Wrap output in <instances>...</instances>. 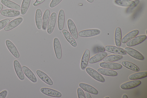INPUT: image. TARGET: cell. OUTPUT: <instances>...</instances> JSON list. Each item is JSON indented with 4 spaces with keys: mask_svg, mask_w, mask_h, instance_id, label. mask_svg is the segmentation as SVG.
<instances>
[{
    "mask_svg": "<svg viewBox=\"0 0 147 98\" xmlns=\"http://www.w3.org/2000/svg\"><path fill=\"white\" fill-rule=\"evenodd\" d=\"M7 91L4 90L0 93V98H5L7 94Z\"/></svg>",
    "mask_w": 147,
    "mask_h": 98,
    "instance_id": "obj_38",
    "label": "cell"
},
{
    "mask_svg": "<svg viewBox=\"0 0 147 98\" xmlns=\"http://www.w3.org/2000/svg\"><path fill=\"white\" fill-rule=\"evenodd\" d=\"M115 3L117 4L125 7H133L136 5L134 1L130 0H115Z\"/></svg>",
    "mask_w": 147,
    "mask_h": 98,
    "instance_id": "obj_29",
    "label": "cell"
},
{
    "mask_svg": "<svg viewBox=\"0 0 147 98\" xmlns=\"http://www.w3.org/2000/svg\"><path fill=\"white\" fill-rule=\"evenodd\" d=\"M137 30H132L126 34L121 39V42L125 43L136 37L138 34Z\"/></svg>",
    "mask_w": 147,
    "mask_h": 98,
    "instance_id": "obj_23",
    "label": "cell"
},
{
    "mask_svg": "<svg viewBox=\"0 0 147 98\" xmlns=\"http://www.w3.org/2000/svg\"><path fill=\"white\" fill-rule=\"evenodd\" d=\"M122 39L121 31L120 28L117 27L115 30V43L117 47H119L121 45Z\"/></svg>",
    "mask_w": 147,
    "mask_h": 98,
    "instance_id": "obj_25",
    "label": "cell"
},
{
    "mask_svg": "<svg viewBox=\"0 0 147 98\" xmlns=\"http://www.w3.org/2000/svg\"><path fill=\"white\" fill-rule=\"evenodd\" d=\"M65 14L63 10L61 9L59 11L58 16V27L59 30H63L64 24Z\"/></svg>",
    "mask_w": 147,
    "mask_h": 98,
    "instance_id": "obj_26",
    "label": "cell"
},
{
    "mask_svg": "<svg viewBox=\"0 0 147 98\" xmlns=\"http://www.w3.org/2000/svg\"><path fill=\"white\" fill-rule=\"evenodd\" d=\"M140 80H134L129 81L122 84L120 86L121 88L123 89H129L136 87L141 84Z\"/></svg>",
    "mask_w": 147,
    "mask_h": 98,
    "instance_id": "obj_11",
    "label": "cell"
},
{
    "mask_svg": "<svg viewBox=\"0 0 147 98\" xmlns=\"http://www.w3.org/2000/svg\"><path fill=\"white\" fill-rule=\"evenodd\" d=\"M122 64L125 67L133 71L138 72L139 68L135 64L129 61H124L121 62Z\"/></svg>",
    "mask_w": 147,
    "mask_h": 98,
    "instance_id": "obj_32",
    "label": "cell"
},
{
    "mask_svg": "<svg viewBox=\"0 0 147 98\" xmlns=\"http://www.w3.org/2000/svg\"><path fill=\"white\" fill-rule=\"evenodd\" d=\"M40 91L44 94L51 97L59 98L61 96V94L60 92L49 88H42L41 89Z\"/></svg>",
    "mask_w": 147,
    "mask_h": 98,
    "instance_id": "obj_7",
    "label": "cell"
},
{
    "mask_svg": "<svg viewBox=\"0 0 147 98\" xmlns=\"http://www.w3.org/2000/svg\"><path fill=\"white\" fill-rule=\"evenodd\" d=\"M100 32V31L98 29H88L80 32L78 33V35L82 37H89L98 35Z\"/></svg>",
    "mask_w": 147,
    "mask_h": 98,
    "instance_id": "obj_2",
    "label": "cell"
},
{
    "mask_svg": "<svg viewBox=\"0 0 147 98\" xmlns=\"http://www.w3.org/2000/svg\"><path fill=\"white\" fill-rule=\"evenodd\" d=\"M97 71L101 74L107 76H114L117 75V73L116 72L108 69L99 68L98 69Z\"/></svg>",
    "mask_w": 147,
    "mask_h": 98,
    "instance_id": "obj_28",
    "label": "cell"
},
{
    "mask_svg": "<svg viewBox=\"0 0 147 98\" xmlns=\"http://www.w3.org/2000/svg\"><path fill=\"white\" fill-rule=\"evenodd\" d=\"M128 97L126 94H124L123 95L122 98H127Z\"/></svg>",
    "mask_w": 147,
    "mask_h": 98,
    "instance_id": "obj_42",
    "label": "cell"
},
{
    "mask_svg": "<svg viewBox=\"0 0 147 98\" xmlns=\"http://www.w3.org/2000/svg\"><path fill=\"white\" fill-rule=\"evenodd\" d=\"M123 58V56L118 54H113L106 56L103 59L104 62H114L120 60Z\"/></svg>",
    "mask_w": 147,
    "mask_h": 98,
    "instance_id": "obj_30",
    "label": "cell"
},
{
    "mask_svg": "<svg viewBox=\"0 0 147 98\" xmlns=\"http://www.w3.org/2000/svg\"><path fill=\"white\" fill-rule=\"evenodd\" d=\"M62 0H52L51 1L50 7L51 8H53L59 4Z\"/></svg>",
    "mask_w": 147,
    "mask_h": 98,
    "instance_id": "obj_37",
    "label": "cell"
},
{
    "mask_svg": "<svg viewBox=\"0 0 147 98\" xmlns=\"http://www.w3.org/2000/svg\"><path fill=\"white\" fill-rule=\"evenodd\" d=\"M147 76V72L143 71L133 74L129 77L131 80H136L143 78Z\"/></svg>",
    "mask_w": 147,
    "mask_h": 98,
    "instance_id": "obj_31",
    "label": "cell"
},
{
    "mask_svg": "<svg viewBox=\"0 0 147 98\" xmlns=\"http://www.w3.org/2000/svg\"><path fill=\"white\" fill-rule=\"evenodd\" d=\"M36 73L39 78L45 83L49 85L53 84V82L51 79L42 71L37 70L36 71Z\"/></svg>",
    "mask_w": 147,
    "mask_h": 98,
    "instance_id": "obj_18",
    "label": "cell"
},
{
    "mask_svg": "<svg viewBox=\"0 0 147 98\" xmlns=\"http://www.w3.org/2000/svg\"><path fill=\"white\" fill-rule=\"evenodd\" d=\"M79 87L84 91L94 95H97L98 91L93 87L84 83H80L79 84Z\"/></svg>",
    "mask_w": 147,
    "mask_h": 98,
    "instance_id": "obj_20",
    "label": "cell"
},
{
    "mask_svg": "<svg viewBox=\"0 0 147 98\" xmlns=\"http://www.w3.org/2000/svg\"><path fill=\"white\" fill-rule=\"evenodd\" d=\"M100 66L105 68L111 70H118L122 68V65L119 63L112 62H104L100 63Z\"/></svg>",
    "mask_w": 147,
    "mask_h": 98,
    "instance_id": "obj_5",
    "label": "cell"
},
{
    "mask_svg": "<svg viewBox=\"0 0 147 98\" xmlns=\"http://www.w3.org/2000/svg\"><path fill=\"white\" fill-rule=\"evenodd\" d=\"M10 20L9 19H6L0 21V30L5 27L9 22Z\"/></svg>",
    "mask_w": 147,
    "mask_h": 98,
    "instance_id": "obj_34",
    "label": "cell"
},
{
    "mask_svg": "<svg viewBox=\"0 0 147 98\" xmlns=\"http://www.w3.org/2000/svg\"><path fill=\"white\" fill-rule=\"evenodd\" d=\"M56 14L53 12L51 15L47 27V32L49 34H51L53 32L56 20Z\"/></svg>",
    "mask_w": 147,
    "mask_h": 98,
    "instance_id": "obj_8",
    "label": "cell"
},
{
    "mask_svg": "<svg viewBox=\"0 0 147 98\" xmlns=\"http://www.w3.org/2000/svg\"><path fill=\"white\" fill-rule=\"evenodd\" d=\"M124 50L127 53L133 57L140 60H143V56L137 51L129 47L125 48Z\"/></svg>",
    "mask_w": 147,
    "mask_h": 98,
    "instance_id": "obj_4",
    "label": "cell"
},
{
    "mask_svg": "<svg viewBox=\"0 0 147 98\" xmlns=\"http://www.w3.org/2000/svg\"><path fill=\"white\" fill-rule=\"evenodd\" d=\"M53 46L57 58L60 59L62 57V51L61 46L58 39L57 38H54L53 41Z\"/></svg>",
    "mask_w": 147,
    "mask_h": 98,
    "instance_id": "obj_10",
    "label": "cell"
},
{
    "mask_svg": "<svg viewBox=\"0 0 147 98\" xmlns=\"http://www.w3.org/2000/svg\"><path fill=\"white\" fill-rule=\"evenodd\" d=\"M5 43L9 51L16 58H18L20 57V54L16 47L14 44L9 40H7Z\"/></svg>",
    "mask_w": 147,
    "mask_h": 98,
    "instance_id": "obj_13",
    "label": "cell"
},
{
    "mask_svg": "<svg viewBox=\"0 0 147 98\" xmlns=\"http://www.w3.org/2000/svg\"><path fill=\"white\" fill-rule=\"evenodd\" d=\"M13 66L15 72L18 78L21 80L24 79V76L21 66L19 62L17 60L13 62Z\"/></svg>",
    "mask_w": 147,
    "mask_h": 98,
    "instance_id": "obj_9",
    "label": "cell"
},
{
    "mask_svg": "<svg viewBox=\"0 0 147 98\" xmlns=\"http://www.w3.org/2000/svg\"><path fill=\"white\" fill-rule=\"evenodd\" d=\"M105 50L112 53L119 55H125L127 53L124 49L118 47L107 45L105 47Z\"/></svg>",
    "mask_w": 147,
    "mask_h": 98,
    "instance_id": "obj_6",
    "label": "cell"
},
{
    "mask_svg": "<svg viewBox=\"0 0 147 98\" xmlns=\"http://www.w3.org/2000/svg\"><path fill=\"white\" fill-rule=\"evenodd\" d=\"M94 49V52L95 53L104 52L105 50L104 47L100 46L96 47Z\"/></svg>",
    "mask_w": 147,
    "mask_h": 98,
    "instance_id": "obj_36",
    "label": "cell"
},
{
    "mask_svg": "<svg viewBox=\"0 0 147 98\" xmlns=\"http://www.w3.org/2000/svg\"><path fill=\"white\" fill-rule=\"evenodd\" d=\"M68 28L71 34L75 39L78 38V32L75 25L73 21L69 19L67 22Z\"/></svg>",
    "mask_w": 147,
    "mask_h": 98,
    "instance_id": "obj_15",
    "label": "cell"
},
{
    "mask_svg": "<svg viewBox=\"0 0 147 98\" xmlns=\"http://www.w3.org/2000/svg\"><path fill=\"white\" fill-rule=\"evenodd\" d=\"M42 14L40 9H37L35 14V22L37 28L38 29L41 28L42 25Z\"/></svg>",
    "mask_w": 147,
    "mask_h": 98,
    "instance_id": "obj_22",
    "label": "cell"
},
{
    "mask_svg": "<svg viewBox=\"0 0 147 98\" xmlns=\"http://www.w3.org/2000/svg\"><path fill=\"white\" fill-rule=\"evenodd\" d=\"M3 8V5L2 4H0V13L1 12Z\"/></svg>",
    "mask_w": 147,
    "mask_h": 98,
    "instance_id": "obj_41",
    "label": "cell"
},
{
    "mask_svg": "<svg viewBox=\"0 0 147 98\" xmlns=\"http://www.w3.org/2000/svg\"><path fill=\"white\" fill-rule=\"evenodd\" d=\"M90 56V51L86 49L85 51L82 56L81 62V68L84 70L87 67L89 62Z\"/></svg>",
    "mask_w": 147,
    "mask_h": 98,
    "instance_id": "obj_14",
    "label": "cell"
},
{
    "mask_svg": "<svg viewBox=\"0 0 147 98\" xmlns=\"http://www.w3.org/2000/svg\"><path fill=\"white\" fill-rule=\"evenodd\" d=\"M31 0H23L21 7V14H25L29 7Z\"/></svg>",
    "mask_w": 147,
    "mask_h": 98,
    "instance_id": "obj_33",
    "label": "cell"
},
{
    "mask_svg": "<svg viewBox=\"0 0 147 98\" xmlns=\"http://www.w3.org/2000/svg\"><path fill=\"white\" fill-rule=\"evenodd\" d=\"M23 19L22 17H19L12 20L4 28L5 31L10 30L19 25L22 22Z\"/></svg>",
    "mask_w": 147,
    "mask_h": 98,
    "instance_id": "obj_12",
    "label": "cell"
},
{
    "mask_svg": "<svg viewBox=\"0 0 147 98\" xmlns=\"http://www.w3.org/2000/svg\"><path fill=\"white\" fill-rule=\"evenodd\" d=\"M85 96L86 98H92L90 94L88 92L86 93Z\"/></svg>",
    "mask_w": 147,
    "mask_h": 98,
    "instance_id": "obj_40",
    "label": "cell"
},
{
    "mask_svg": "<svg viewBox=\"0 0 147 98\" xmlns=\"http://www.w3.org/2000/svg\"><path fill=\"white\" fill-rule=\"evenodd\" d=\"M107 55L106 52L99 53L93 57L89 59V62L90 64H94L103 60Z\"/></svg>",
    "mask_w": 147,
    "mask_h": 98,
    "instance_id": "obj_19",
    "label": "cell"
},
{
    "mask_svg": "<svg viewBox=\"0 0 147 98\" xmlns=\"http://www.w3.org/2000/svg\"><path fill=\"white\" fill-rule=\"evenodd\" d=\"M45 0H36V1L33 4L34 6L40 5Z\"/></svg>",
    "mask_w": 147,
    "mask_h": 98,
    "instance_id": "obj_39",
    "label": "cell"
},
{
    "mask_svg": "<svg viewBox=\"0 0 147 98\" xmlns=\"http://www.w3.org/2000/svg\"><path fill=\"white\" fill-rule=\"evenodd\" d=\"M105 98H109V97H105Z\"/></svg>",
    "mask_w": 147,
    "mask_h": 98,
    "instance_id": "obj_44",
    "label": "cell"
},
{
    "mask_svg": "<svg viewBox=\"0 0 147 98\" xmlns=\"http://www.w3.org/2000/svg\"><path fill=\"white\" fill-rule=\"evenodd\" d=\"M77 94L78 98H86L84 93L80 88H79L77 89Z\"/></svg>",
    "mask_w": 147,
    "mask_h": 98,
    "instance_id": "obj_35",
    "label": "cell"
},
{
    "mask_svg": "<svg viewBox=\"0 0 147 98\" xmlns=\"http://www.w3.org/2000/svg\"><path fill=\"white\" fill-rule=\"evenodd\" d=\"M62 33L65 38L70 44L74 47H76L77 43L71 34L65 29L62 30Z\"/></svg>",
    "mask_w": 147,
    "mask_h": 98,
    "instance_id": "obj_24",
    "label": "cell"
},
{
    "mask_svg": "<svg viewBox=\"0 0 147 98\" xmlns=\"http://www.w3.org/2000/svg\"><path fill=\"white\" fill-rule=\"evenodd\" d=\"M88 2L92 3L94 1V0H86Z\"/></svg>",
    "mask_w": 147,
    "mask_h": 98,
    "instance_id": "obj_43",
    "label": "cell"
},
{
    "mask_svg": "<svg viewBox=\"0 0 147 98\" xmlns=\"http://www.w3.org/2000/svg\"><path fill=\"white\" fill-rule=\"evenodd\" d=\"M1 2L2 4L8 8L18 11L21 10L20 6L12 1L9 0H1Z\"/></svg>",
    "mask_w": 147,
    "mask_h": 98,
    "instance_id": "obj_21",
    "label": "cell"
},
{
    "mask_svg": "<svg viewBox=\"0 0 147 98\" xmlns=\"http://www.w3.org/2000/svg\"><path fill=\"white\" fill-rule=\"evenodd\" d=\"M1 14L7 17H14L19 16L20 12L19 11L12 9H5L1 11Z\"/></svg>",
    "mask_w": 147,
    "mask_h": 98,
    "instance_id": "obj_17",
    "label": "cell"
},
{
    "mask_svg": "<svg viewBox=\"0 0 147 98\" xmlns=\"http://www.w3.org/2000/svg\"><path fill=\"white\" fill-rule=\"evenodd\" d=\"M86 70L89 75L96 80L102 82L105 81L104 78L101 74L94 69L88 67L86 68Z\"/></svg>",
    "mask_w": 147,
    "mask_h": 98,
    "instance_id": "obj_1",
    "label": "cell"
},
{
    "mask_svg": "<svg viewBox=\"0 0 147 98\" xmlns=\"http://www.w3.org/2000/svg\"><path fill=\"white\" fill-rule=\"evenodd\" d=\"M50 17V11L47 9L45 11L42 18V28L44 30H46Z\"/></svg>",
    "mask_w": 147,
    "mask_h": 98,
    "instance_id": "obj_27",
    "label": "cell"
},
{
    "mask_svg": "<svg viewBox=\"0 0 147 98\" xmlns=\"http://www.w3.org/2000/svg\"><path fill=\"white\" fill-rule=\"evenodd\" d=\"M22 68L24 74L33 83L37 82L36 77L29 68L25 66H22Z\"/></svg>",
    "mask_w": 147,
    "mask_h": 98,
    "instance_id": "obj_16",
    "label": "cell"
},
{
    "mask_svg": "<svg viewBox=\"0 0 147 98\" xmlns=\"http://www.w3.org/2000/svg\"><path fill=\"white\" fill-rule=\"evenodd\" d=\"M147 38V36L145 35H142L136 36L126 44L128 47H132L139 44L144 41Z\"/></svg>",
    "mask_w": 147,
    "mask_h": 98,
    "instance_id": "obj_3",
    "label": "cell"
}]
</instances>
